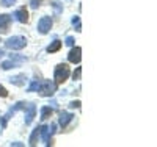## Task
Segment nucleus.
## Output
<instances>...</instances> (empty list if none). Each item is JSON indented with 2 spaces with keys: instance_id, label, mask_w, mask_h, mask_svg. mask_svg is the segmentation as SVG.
Masks as SVG:
<instances>
[{
  "instance_id": "18",
  "label": "nucleus",
  "mask_w": 157,
  "mask_h": 147,
  "mask_svg": "<svg viewBox=\"0 0 157 147\" xmlns=\"http://www.w3.org/2000/svg\"><path fill=\"white\" fill-rule=\"evenodd\" d=\"M72 25L75 27V30H77V31H82V25H80V17H78V16H74V17H72Z\"/></svg>"
},
{
  "instance_id": "2",
  "label": "nucleus",
  "mask_w": 157,
  "mask_h": 147,
  "mask_svg": "<svg viewBox=\"0 0 157 147\" xmlns=\"http://www.w3.org/2000/svg\"><path fill=\"white\" fill-rule=\"evenodd\" d=\"M25 44H27V39L24 36H11L5 41V47L11 50H21L25 47Z\"/></svg>"
},
{
  "instance_id": "26",
  "label": "nucleus",
  "mask_w": 157,
  "mask_h": 147,
  "mask_svg": "<svg viewBox=\"0 0 157 147\" xmlns=\"http://www.w3.org/2000/svg\"><path fill=\"white\" fill-rule=\"evenodd\" d=\"M69 106H71V108H80V102H78V100H74V102L69 103Z\"/></svg>"
},
{
  "instance_id": "10",
  "label": "nucleus",
  "mask_w": 157,
  "mask_h": 147,
  "mask_svg": "<svg viewBox=\"0 0 157 147\" xmlns=\"http://www.w3.org/2000/svg\"><path fill=\"white\" fill-rule=\"evenodd\" d=\"M72 117H74V116H72L71 113L63 111V113L60 114V121H58V122H60V125H61V127H66V125L72 121Z\"/></svg>"
},
{
  "instance_id": "29",
  "label": "nucleus",
  "mask_w": 157,
  "mask_h": 147,
  "mask_svg": "<svg viewBox=\"0 0 157 147\" xmlns=\"http://www.w3.org/2000/svg\"><path fill=\"white\" fill-rule=\"evenodd\" d=\"M68 2H71V0H68Z\"/></svg>"
},
{
  "instance_id": "5",
  "label": "nucleus",
  "mask_w": 157,
  "mask_h": 147,
  "mask_svg": "<svg viewBox=\"0 0 157 147\" xmlns=\"http://www.w3.org/2000/svg\"><path fill=\"white\" fill-rule=\"evenodd\" d=\"M50 28H52V19L49 16H44V17L39 19V22H38V31L39 33L46 35V33L50 31Z\"/></svg>"
},
{
  "instance_id": "23",
  "label": "nucleus",
  "mask_w": 157,
  "mask_h": 147,
  "mask_svg": "<svg viewBox=\"0 0 157 147\" xmlns=\"http://www.w3.org/2000/svg\"><path fill=\"white\" fill-rule=\"evenodd\" d=\"M64 44H66L68 47H72L74 46V38L72 36H68L66 39H64Z\"/></svg>"
},
{
  "instance_id": "3",
  "label": "nucleus",
  "mask_w": 157,
  "mask_h": 147,
  "mask_svg": "<svg viewBox=\"0 0 157 147\" xmlns=\"http://www.w3.org/2000/svg\"><path fill=\"white\" fill-rule=\"evenodd\" d=\"M69 77V66L68 64H58L55 68V72H54V78H55V83L57 85H61L64 80Z\"/></svg>"
},
{
  "instance_id": "28",
  "label": "nucleus",
  "mask_w": 157,
  "mask_h": 147,
  "mask_svg": "<svg viewBox=\"0 0 157 147\" xmlns=\"http://www.w3.org/2000/svg\"><path fill=\"white\" fill-rule=\"evenodd\" d=\"M3 55H5V52H3V50H0V58H2Z\"/></svg>"
},
{
  "instance_id": "1",
  "label": "nucleus",
  "mask_w": 157,
  "mask_h": 147,
  "mask_svg": "<svg viewBox=\"0 0 157 147\" xmlns=\"http://www.w3.org/2000/svg\"><path fill=\"white\" fill-rule=\"evenodd\" d=\"M55 91H57V85L54 82H50V80H43L41 86H39V89H38L41 97H52L55 94Z\"/></svg>"
},
{
  "instance_id": "27",
  "label": "nucleus",
  "mask_w": 157,
  "mask_h": 147,
  "mask_svg": "<svg viewBox=\"0 0 157 147\" xmlns=\"http://www.w3.org/2000/svg\"><path fill=\"white\" fill-rule=\"evenodd\" d=\"M11 145H22V142H17L16 141V142H11Z\"/></svg>"
},
{
  "instance_id": "7",
  "label": "nucleus",
  "mask_w": 157,
  "mask_h": 147,
  "mask_svg": "<svg viewBox=\"0 0 157 147\" xmlns=\"http://www.w3.org/2000/svg\"><path fill=\"white\" fill-rule=\"evenodd\" d=\"M11 17H14V19H16L17 22H21V24H25V22H29V13H27V9H25V8H21V9H17Z\"/></svg>"
},
{
  "instance_id": "8",
  "label": "nucleus",
  "mask_w": 157,
  "mask_h": 147,
  "mask_svg": "<svg viewBox=\"0 0 157 147\" xmlns=\"http://www.w3.org/2000/svg\"><path fill=\"white\" fill-rule=\"evenodd\" d=\"M80 53H82V49L80 47H75V49H72L71 52H69V55H68V60L71 61V63H80Z\"/></svg>"
},
{
  "instance_id": "13",
  "label": "nucleus",
  "mask_w": 157,
  "mask_h": 147,
  "mask_svg": "<svg viewBox=\"0 0 157 147\" xmlns=\"http://www.w3.org/2000/svg\"><path fill=\"white\" fill-rule=\"evenodd\" d=\"M60 47H61V42H60V41H54V42H52V44L47 47V52H49V53L58 52V50H60Z\"/></svg>"
},
{
  "instance_id": "22",
  "label": "nucleus",
  "mask_w": 157,
  "mask_h": 147,
  "mask_svg": "<svg viewBox=\"0 0 157 147\" xmlns=\"http://www.w3.org/2000/svg\"><path fill=\"white\" fill-rule=\"evenodd\" d=\"M41 2H43V0H30V6H32L33 9H36L39 5H41Z\"/></svg>"
},
{
  "instance_id": "16",
  "label": "nucleus",
  "mask_w": 157,
  "mask_h": 147,
  "mask_svg": "<svg viewBox=\"0 0 157 147\" xmlns=\"http://www.w3.org/2000/svg\"><path fill=\"white\" fill-rule=\"evenodd\" d=\"M25 106H27V103H25V102H17L14 106H13V108L10 110L13 114H14L16 111H19V110H25Z\"/></svg>"
},
{
  "instance_id": "17",
  "label": "nucleus",
  "mask_w": 157,
  "mask_h": 147,
  "mask_svg": "<svg viewBox=\"0 0 157 147\" xmlns=\"http://www.w3.org/2000/svg\"><path fill=\"white\" fill-rule=\"evenodd\" d=\"M39 86H41V82H39V80H33V82H32V85L29 86V92L38 91V89H39Z\"/></svg>"
},
{
  "instance_id": "21",
  "label": "nucleus",
  "mask_w": 157,
  "mask_h": 147,
  "mask_svg": "<svg viewBox=\"0 0 157 147\" xmlns=\"http://www.w3.org/2000/svg\"><path fill=\"white\" fill-rule=\"evenodd\" d=\"M80 75H82V68H77L75 72H74V75H72V78L74 80H80Z\"/></svg>"
},
{
  "instance_id": "19",
  "label": "nucleus",
  "mask_w": 157,
  "mask_h": 147,
  "mask_svg": "<svg viewBox=\"0 0 157 147\" xmlns=\"http://www.w3.org/2000/svg\"><path fill=\"white\" fill-rule=\"evenodd\" d=\"M10 60H13V61H14V63H24V61H27V58H25V57H21V55H13V53H11V55H10Z\"/></svg>"
},
{
  "instance_id": "14",
  "label": "nucleus",
  "mask_w": 157,
  "mask_h": 147,
  "mask_svg": "<svg viewBox=\"0 0 157 147\" xmlns=\"http://www.w3.org/2000/svg\"><path fill=\"white\" fill-rule=\"evenodd\" d=\"M52 113H54V110H52L50 106H43L41 108V119H47L49 116H52Z\"/></svg>"
},
{
  "instance_id": "25",
  "label": "nucleus",
  "mask_w": 157,
  "mask_h": 147,
  "mask_svg": "<svg viewBox=\"0 0 157 147\" xmlns=\"http://www.w3.org/2000/svg\"><path fill=\"white\" fill-rule=\"evenodd\" d=\"M14 2H16V0H2V5L3 6H11Z\"/></svg>"
},
{
  "instance_id": "9",
  "label": "nucleus",
  "mask_w": 157,
  "mask_h": 147,
  "mask_svg": "<svg viewBox=\"0 0 157 147\" xmlns=\"http://www.w3.org/2000/svg\"><path fill=\"white\" fill-rule=\"evenodd\" d=\"M10 24H11V16H8V14L0 16V31H6Z\"/></svg>"
},
{
  "instance_id": "15",
  "label": "nucleus",
  "mask_w": 157,
  "mask_h": 147,
  "mask_svg": "<svg viewBox=\"0 0 157 147\" xmlns=\"http://www.w3.org/2000/svg\"><path fill=\"white\" fill-rule=\"evenodd\" d=\"M17 66V63H14L13 60H8V61H3L2 63V69L3 71H8V69H11V68H16Z\"/></svg>"
},
{
  "instance_id": "6",
  "label": "nucleus",
  "mask_w": 157,
  "mask_h": 147,
  "mask_svg": "<svg viewBox=\"0 0 157 147\" xmlns=\"http://www.w3.org/2000/svg\"><path fill=\"white\" fill-rule=\"evenodd\" d=\"M25 110H27V114H25V125H30L33 117L36 114V106L33 103H27V106H25Z\"/></svg>"
},
{
  "instance_id": "20",
  "label": "nucleus",
  "mask_w": 157,
  "mask_h": 147,
  "mask_svg": "<svg viewBox=\"0 0 157 147\" xmlns=\"http://www.w3.org/2000/svg\"><path fill=\"white\" fill-rule=\"evenodd\" d=\"M52 6H54V9H55V14L58 16L60 13L63 11V5H60V2H52Z\"/></svg>"
},
{
  "instance_id": "24",
  "label": "nucleus",
  "mask_w": 157,
  "mask_h": 147,
  "mask_svg": "<svg viewBox=\"0 0 157 147\" xmlns=\"http://www.w3.org/2000/svg\"><path fill=\"white\" fill-rule=\"evenodd\" d=\"M6 96H8V91L0 85V97H6Z\"/></svg>"
},
{
  "instance_id": "11",
  "label": "nucleus",
  "mask_w": 157,
  "mask_h": 147,
  "mask_svg": "<svg viewBox=\"0 0 157 147\" xmlns=\"http://www.w3.org/2000/svg\"><path fill=\"white\" fill-rule=\"evenodd\" d=\"M10 82H11L13 85L22 86L25 82H27V77H25L24 74H21V75H14V77H10Z\"/></svg>"
},
{
  "instance_id": "4",
  "label": "nucleus",
  "mask_w": 157,
  "mask_h": 147,
  "mask_svg": "<svg viewBox=\"0 0 157 147\" xmlns=\"http://www.w3.org/2000/svg\"><path fill=\"white\" fill-rule=\"evenodd\" d=\"M55 128H57V125L55 124H52L50 127L49 125H43V127H39V133L43 135V141H44V144L46 145H50V136L55 133Z\"/></svg>"
},
{
  "instance_id": "12",
  "label": "nucleus",
  "mask_w": 157,
  "mask_h": 147,
  "mask_svg": "<svg viewBox=\"0 0 157 147\" xmlns=\"http://www.w3.org/2000/svg\"><path fill=\"white\" fill-rule=\"evenodd\" d=\"M38 138H39V127H36L35 130H33V133H32V136H30V145H36V142H38Z\"/></svg>"
}]
</instances>
